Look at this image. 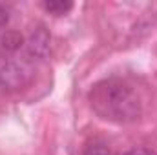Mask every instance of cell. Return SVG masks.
I'll use <instances>...</instances> for the list:
<instances>
[{
  "mask_svg": "<svg viewBox=\"0 0 157 155\" xmlns=\"http://www.w3.org/2000/svg\"><path fill=\"white\" fill-rule=\"evenodd\" d=\"M91 110L108 122L130 124L139 120L143 106L137 89L122 78H104L91 86L88 93Z\"/></svg>",
  "mask_w": 157,
  "mask_h": 155,
  "instance_id": "6da1fadb",
  "label": "cell"
},
{
  "mask_svg": "<svg viewBox=\"0 0 157 155\" xmlns=\"http://www.w3.org/2000/svg\"><path fill=\"white\" fill-rule=\"evenodd\" d=\"M31 68L28 62H9L0 70V84L7 89H20L31 80Z\"/></svg>",
  "mask_w": 157,
  "mask_h": 155,
  "instance_id": "7a4b0ae2",
  "label": "cell"
},
{
  "mask_svg": "<svg viewBox=\"0 0 157 155\" xmlns=\"http://www.w3.org/2000/svg\"><path fill=\"white\" fill-rule=\"evenodd\" d=\"M26 44H28L29 55H33L37 59H44V57H48V53L51 49V35L44 26H37L29 33Z\"/></svg>",
  "mask_w": 157,
  "mask_h": 155,
  "instance_id": "3957f363",
  "label": "cell"
},
{
  "mask_svg": "<svg viewBox=\"0 0 157 155\" xmlns=\"http://www.w3.org/2000/svg\"><path fill=\"white\" fill-rule=\"evenodd\" d=\"M42 7H44L49 15L64 17V15H68V13L73 9V2H68V0H49V2H44Z\"/></svg>",
  "mask_w": 157,
  "mask_h": 155,
  "instance_id": "277c9868",
  "label": "cell"
},
{
  "mask_svg": "<svg viewBox=\"0 0 157 155\" xmlns=\"http://www.w3.org/2000/svg\"><path fill=\"white\" fill-rule=\"evenodd\" d=\"M0 44H2L4 49H7V51H15V49L20 47V44H22V37H20L18 33L9 31V33H6V35L0 37Z\"/></svg>",
  "mask_w": 157,
  "mask_h": 155,
  "instance_id": "5b68a950",
  "label": "cell"
},
{
  "mask_svg": "<svg viewBox=\"0 0 157 155\" xmlns=\"http://www.w3.org/2000/svg\"><path fill=\"white\" fill-rule=\"evenodd\" d=\"M82 155H112V153H110V150H108L106 144H102V142H91V144L86 146V150H84Z\"/></svg>",
  "mask_w": 157,
  "mask_h": 155,
  "instance_id": "8992f818",
  "label": "cell"
},
{
  "mask_svg": "<svg viewBox=\"0 0 157 155\" xmlns=\"http://www.w3.org/2000/svg\"><path fill=\"white\" fill-rule=\"evenodd\" d=\"M122 155H157V152L150 150V148H132V150L124 152Z\"/></svg>",
  "mask_w": 157,
  "mask_h": 155,
  "instance_id": "52a82bcc",
  "label": "cell"
},
{
  "mask_svg": "<svg viewBox=\"0 0 157 155\" xmlns=\"http://www.w3.org/2000/svg\"><path fill=\"white\" fill-rule=\"evenodd\" d=\"M7 22H9V15H7V11L0 6V29H4V28L7 26Z\"/></svg>",
  "mask_w": 157,
  "mask_h": 155,
  "instance_id": "ba28073f",
  "label": "cell"
}]
</instances>
